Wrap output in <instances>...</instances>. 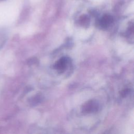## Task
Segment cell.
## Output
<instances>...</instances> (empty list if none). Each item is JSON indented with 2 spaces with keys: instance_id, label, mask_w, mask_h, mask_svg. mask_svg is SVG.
Segmentation results:
<instances>
[{
  "instance_id": "obj_2",
  "label": "cell",
  "mask_w": 134,
  "mask_h": 134,
  "mask_svg": "<svg viewBox=\"0 0 134 134\" xmlns=\"http://www.w3.org/2000/svg\"><path fill=\"white\" fill-rule=\"evenodd\" d=\"M98 105L94 101H90L85 104L83 108V111L86 113H91L96 111Z\"/></svg>"
},
{
  "instance_id": "obj_4",
  "label": "cell",
  "mask_w": 134,
  "mask_h": 134,
  "mask_svg": "<svg viewBox=\"0 0 134 134\" xmlns=\"http://www.w3.org/2000/svg\"><path fill=\"white\" fill-rule=\"evenodd\" d=\"M80 22L83 25H86L89 22V18L88 17L86 16V15H83L81 17V19H80Z\"/></svg>"
},
{
  "instance_id": "obj_3",
  "label": "cell",
  "mask_w": 134,
  "mask_h": 134,
  "mask_svg": "<svg viewBox=\"0 0 134 134\" xmlns=\"http://www.w3.org/2000/svg\"><path fill=\"white\" fill-rule=\"evenodd\" d=\"M67 62V58L65 57L62 58L56 63L55 65V68L57 70L62 71L65 69Z\"/></svg>"
},
{
  "instance_id": "obj_1",
  "label": "cell",
  "mask_w": 134,
  "mask_h": 134,
  "mask_svg": "<svg viewBox=\"0 0 134 134\" xmlns=\"http://www.w3.org/2000/svg\"><path fill=\"white\" fill-rule=\"evenodd\" d=\"M113 18L109 15H105L102 17L99 20V25L101 27L105 28L109 26V25L113 22Z\"/></svg>"
},
{
  "instance_id": "obj_5",
  "label": "cell",
  "mask_w": 134,
  "mask_h": 134,
  "mask_svg": "<svg viewBox=\"0 0 134 134\" xmlns=\"http://www.w3.org/2000/svg\"><path fill=\"white\" fill-rule=\"evenodd\" d=\"M5 1V0H0V2H2V1Z\"/></svg>"
}]
</instances>
